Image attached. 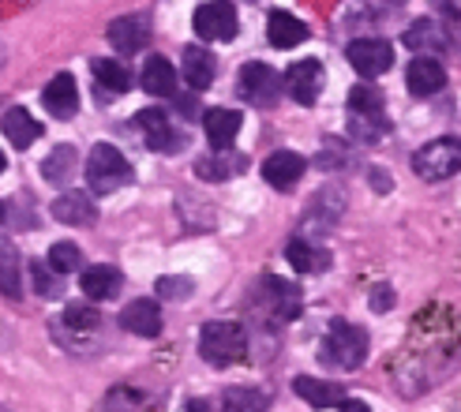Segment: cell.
Masks as SVG:
<instances>
[{
	"label": "cell",
	"instance_id": "f35d334b",
	"mask_svg": "<svg viewBox=\"0 0 461 412\" xmlns=\"http://www.w3.org/2000/svg\"><path fill=\"white\" fill-rule=\"evenodd\" d=\"M443 12H450V41L461 45V15H457V8H443Z\"/></svg>",
	"mask_w": 461,
	"mask_h": 412
},
{
	"label": "cell",
	"instance_id": "ac0fdd59",
	"mask_svg": "<svg viewBox=\"0 0 461 412\" xmlns=\"http://www.w3.org/2000/svg\"><path fill=\"white\" fill-rule=\"evenodd\" d=\"M402 41L409 45V49H431V53H443V49H450V45H454L450 41V31L443 27L439 19H417V22H409Z\"/></svg>",
	"mask_w": 461,
	"mask_h": 412
},
{
	"label": "cell",
	"instance_id": "d6986e66",
	"mask_svg": "<svg viewBox=\"0 0 461 412\" xmlns=\"http://www.w3.org/2000/svg\"><path fill=\"white\" fill-rule=\"evenodd\" d=\"M121 327L128 334H140V337H158L166 318H161V308L154 300H131L124 311H121Z\"/></svg>",
	"mask_w": 461,
	"mask_h": 412
},
{
	"label": "cell",
	"instance_id": "8992f818",
	"mask_svg": "<svg viewBox=\"0 0 461 412\" xmlns=\"http://www.w3.org/2000/svg\"><path fill=\"white\" fill-rule=\"evenodd\" d=\"M240 98L248 105H259V109H270V105H278L282 94H285V76H278L270 64H259V60H251L240 67Z\"/></svg>",
	"mask_w": 461,
	"mask_h": 412
},
{
	"label": "cell",
	"instance_id": "484cf974",
	"mask_svg": "<svg viewBox=\"0 0 461 412\" xmlns=\"http://www.w3.org/2000/svg\"><path fill=\"white\" fill-rule=\"evenodd\" d=\"M244 166H248V162H244L240 154L225 150V154H211V157H199V162H195V176H199V180H206V184H221V180L237 176V173H240Z\"/></svg>",
	"mask_w": 461,
	"mask_h": 412
},
{
	"label": "cell",
	"instance_id": "d4e9b609",
	"mask_svg": "<svg viewBox=\"0 0 461 412\" xmlns=\"http://www.w3.org/2000/svg\"><path fill=\"white\" fill-rule=\"evenodd\" d=\"M0 128H5V135L12 139V147H19V150H27V147L38 139V135H41V124H38L23 105H12L5 117H0Z\"/></svg>",
	"mask_w": 461,
	"mask_h": 412
},
{
	"label": "cell",
	"instance_id": "ffe728a7",
	"mask_svg": "<svg viewBox=\"0 0 461 412\" xmlns=\"http://www.w3.org/2000/svg\"><path fill=\"white\" fill-rule=\"evenodd\" d=\"M140 86L150 98H173L176 94V67L166 57H147L143 72H140Z\"/></svg>",
	"mask_w": 461,
	"mask_h": 412
},
{
	"label": "cell",
	"instance_id": "ba28073f",
	"mask_svg": "<svg viewBox=\"0 0 461 412\" xmlns=\"http://www.w3.org/2000/svg\"><path fill=\"white\" fill-rule=\"evenodd\" d=\"M109 45L117 49L121 57H131V53H140L150 45V15L147 12H128V15H117L109 22V31H105Z\"/></svg>",
	"mask_w": 461,
	"mask_h": 412
},
{
	"label": "cell",
	"instance_id": "f546056e",
	"mask_svg": "<svg viewBox=\"0 0 461 412\" xmlns=\"http://www.w3.org/2000/svg\"><path fill=\"white\" fill-rule=\"evenodd\" d=\"M90 72H95L98 86L113 90V94H124V90H131V72H128L121 60H105V57H98L95 64H90Z\"/></svg>",
	"mask_w": 461,
	"mask_h": 412
},
{
	"label": "cell",
	"instance_id": "e0dca14e",
	"mask_svg": "<svg viewBox=\"0 0 461 412\" xmlns=\"http://www.w3.org/2000/svg\"><path fill=\"white\" fill-rule=\"evenodd\" d=\"M79 285H83V296H86V300H113V296H121L124 278H121V270H117V266L102 263V266H86V270H83V278H79Z\"/></svg>",
	"mask_w": 461,
	"mask_h": 412
},
{
	"label": "cell",
	"instance_id": "7402d4cb",
	"mask_svg": "<svg viewBox=\"0 0 461 412\" xmlns=\"http://www.w3.org/2000/svg\"><path fill=\"white\" fill-rule=\"evenodd\" d=\"M285 259H289L293 270H301V273H322L330 266V251L312 244L308 237H293L289 247H285Z\"/></svg>",
	"mask_w": 461,
	"mask_h": 412
},
{
	"label": "cell",
	"instance_id": "6da1fadb",
	"mask_svg": "<svg viewBox=\"0 0 461 412\" xmlns=\"http://www.w3.org/2000/svg\"><path fill=\"white\" fill-rule=\"evenodd\" d=\"M322 363L338 372H357L360 363L367 360V334L345 318H334L327 327V337H322Z\"/></svg>",
	"mask_w": 461,
	"mask_h": 412
},
{
	"label": "cell",
	"instance_id": "f1b7e54d",
	"mask_svg": "<svg viewBox=\"0 0 461 412\" xmlns=\"http://www.w3.org/2000/svg\"><path fill=\"white\" fill-rule=\"evenodd\" d=\"M349 117H367V121H386V112H383V94L375 86H353L349 90Z\"/></svg>",
	"mask_w": 461,
	"mask_h": 412
},
{
	"label": "cell",
	"instance_id": "8d00e7d4",
	"mask_svg": "<svg viewBox=\"0 0 461 412\" xmlns=\"http://www.w3.org/2000/svg\"><path fill=\"white\" fill-rule=\"evenodd\" d=\"M31 273H34V285H38V292L41 296H50V300H53V296H60V282H57V273H45V263H34L31 266Z\"/></svg>",
	"mask_w": 461,
	"mask_h": 412
},
{
	"label": "cell",
	"instance_id": "ab89813d",
	"mask_svg": "<svg viewBox=\"0 0 461 412\" xmlns=\"http://www.w3.org/2000/svg\"><path fill=\"white\" fill-rule=\"evenodd\" d=\"M341 412H372V408H367L364 401H357V398H349V401L341 405Z\"/></svg>",
	"mask_w": 461,
	"mask_h": 412
},
{
	"label": "cell",
	"instance_id": "ee69618b",
	"mask_svg": "<svg viewBox=\"0 0 461 412\" xmlns=\"http://www.w3.org/2000/svg\"><path fill=\"white\" fill-rule=\"evenodd\" d=\"M0 412H8V408H0Z\"/></svg>",
	"mask_w": 461,
	"mask_h": 412
},
{
	"label": "cell",
	"instance_id": "9a60e30c",
	"mask_svg": "<svg viewBox=\"0 0 461 412\" xmlns=\"http://www.w3.org/2000/svg\"><path fill=\"white\" fill-rule=\"evenodd\" d=\"M304 169H308V162L296 150H274L263 162V180L270 188L289 192V188H296V180L304 176Z\"/></svg>",
	"mask_w": 461,
	"mask_h": 412
},
{
	"label": "cell",
	"instance_id": "2e32d148",
	"mask_svg": "<svg viewBox=\"0 0 461 412\" xmlns=\"http://www.w3.org/2000/svg\"><path fill=\"white\" fill-rule=\"evenodd\" d=\"M240 124H244L240 109H206L203 112V131H206V139H211L214 154L233 150V139H237Z\"/></svg>",
	"mask_w": 461,
	"mask_h": 412
},
{
	"label": "cell",
	"instance_id": "74e56055",
	"mask_svg": "<svg viewBox=\"0 0 461 412\" xmlns=\"http://www.w3.org/2000/svg\"><path fill=\"white\" fill-rule=\"evenodd\" d=\"M390 304H394V292H390V285H379V289L372 292V308H375V311H386Z\"/></svg>",
	"mask_w": 461,
	"mask_h": 412
},
{
	"label": "cell",
	"instance_id": "836d02e7",
	"mask_svg": "<svg viewBox=\"0 0 461 412\" xmlns=\"http://www.w3.org/2000/svg\"><path fill=\"white\" fill-rule=\"evenodd\" d=\"M184 143H188V139H184V135H180L173 124H169V128H161V131H154V135H147V147L158 150V154H180Z\"/></svg>",
	"mask_w": 461,
	"mask_h": 412
},
{
	"label": "cell",
	"instance_id": "83f0119b",
	"mask_svg": "<svg viewBox=\"0 0 461 412\" xmlns=\"http://www.w3.org/2000/svg\"><path fill=\"white\" fill-rule=\"evenodd\" d=\"M270 394L259 386H229L221 394V412H267Z\"/></svg>",
	"mask_w": 461,
	"mask_h": 412
},
{
	"label": "cell",
	"instance_id": "5bb4252c",
	"mask_svg": "<svg viewBox=\"0 0 461 412\" xmlns=\"http://www.w3.org/2000/svg\"><path fill=\"white\" fill-rule=\"evenodd\" d=\"M50 214L60 225L83 228V225H95L98 221V202H95V195H86V192H64V195H57L50 202Z\"/></svg>",
	"mask_w": 461,
	"mask_h": 412
},
{
	"label": "cell",
	"instance_id": "1f68e13d",
	"mask_svg": "<svg viewBox=\"0 0 461 412\" xmlns=\"http://www.w3.org/2000/svg\"><path fill=\"white\" fill-rule=\"evenodd\" d=\"M45 263H50L53 273H76L83 266V251L72 244V240H60L50 247V255H45Z\"/></svg>",
	"mask_w": 461,
	"mask_h": 412
},
{
	"label": "cell",
	"instance_id": "44dd1931",
	"mask_svg": "<svg viewBox=\"0 0 461 412\" xmlns=\"http://www.w3.org/2000/svg\"><path fill=\"white\" fill-rule=\"evenodd\" d=\"M214 72H218V64H214V53L211 49H203V45L184 49L180 76H184V83H188L192 90H206V86L214 83Z\"/></svg>",
	"mask_w": 461,
	"mask_h": 412
},
{
	"label": "cell",
	"instance_id": "8fae6325",
	"mask_svg": "<svg viewBox=\"0 0 461 412\" xmlns=\"http://www.w3.org/2000/svg\"><path fill=\"white\" fill-rule=\"evenodd\" d=\"M319 90H322V64L319 60H296L289 72H285V94L296 105H315L319 102Z\"/></svg>",
	"mask_w": 461,
	"mask_h": 412
},
{
	"label": "cell",
	"instance_id": "9c48e42d",
	"mask_svg": "<svg viewBox=\"0 0 461 412\" xmlns=\"http://www.w3.org/2000/svg\"><path fill=\"white\" fill-rule=\"evenodd\" d=\"M192 27L203 41H229L237 38V8L233 4H218V0H211V4H199L195 15H192Z\"/></svg>",
	"mask_w": 461,
	"mask_h": 412
},
{
	"label": "cell",
	"instance_id": "30bf717a",
	"mask_svg": "<svg viewBox=\"0 0 461 412\" xmlns=\"http://www.w3.org/2000/svg\"><path fill=\"white\" fill-rule=\"evenodd\" d=\"M41 105L50 117L57 121H72L76 109H79V86H76V76L72 72H57L41 90Z\"/></svg>",
	"mask_w": 461,
	"mask_h": 412
},
{
	"label": "cell",
	"instance_id": "7bdbcfd3",
	"mask_svg": "<svg viewBox=\"0 0 461 412\" xmlns=\"http://www.w3.org/2000/svg\"><path fill=\"white\" fill-rule=\"evenodd\" d=\"M0 173H5V154H0Z\"/></svg>",
	"mask_w": 461,
	"mask_h": 412
},
{
	"label": "cell",
	"instance_id": "277c9868",
	"mask_svg": "<svg viewBox=\"0 0 461 412\" xmlns=\"http://www.w3.org/2000/svg\"><path fill=\"white\" fill-rule=\"evenodd\" d=\"M412 173L428 184H439V180H450L461 173V139L454 135H443V139L424 143L417 154H412Z\"/></svg>",
	"mask_w": 461,
	"mask_h": 412
},
{
	"label": "cell",
	"instance_id": "4316f807",
	"mask_svg": "<svg viewBox=\"0 0 461 412\" xmlns=\"http://www.w3.org/2000/svg\"><path fill=\"white\" fill-rule=\"evenodd\" d=\"M76 173H79V154H76L72 147H53L50 154H45V162H41V176L50 180V184L64 188Z\"/></svg>",
	"mask_w": 461,
	"mask_h": 412
},
{
	"label": "cell",
	"instance_id": "cb8c5ba5",
	"mask_svg": "<svg viewBox=\"0 0 461 412\" xmlns=\"http://www.w3.org/2000/svg\"><path fill=\"white\" fill-rule=\"evenodd\" d=\"M304 38H308V27L296 15L270 12V19H267V41L274 45V49H293V45H301Z\"/></svg>",
	"mask_w": 461,
	"mask_h": 412
},
{
	"label": "cell",
	"instance_id": "603a6c76",
	"mask_svg": "<svg viewBox=\"0 0 461 412\" xmlns=\"http://www.w3.org/2000/svg\"><path fill=\"white\" fill-rule=\"evenodd\" d=\"M293 390L301 394L308 405H315V408H334V405H345L349 398H345V390L338 382H327V379H315V375H301L293 382Z\"/></svg>",
	"mask_w": 461,
	"mask_h": 412
},
{
	"label": "cell",
	"instance_id": "e575fe53",
	"mask_svg": "<svg viewBox=\"0 0 461 412\" xmlns=\"http://www.w3.org/2000/svg\"><path fill=\"white\" fill-rule=\"evenodd\" d=\"M135 128H143L147 135H154V131H161V128H169V112L161 109V105H150V109H140L135 112V121H131Z\"/></svg>",
	"mask_w": 461,
	"mask_h": 412
},
{
	"label": "cell",
	"instance_id": "60d3db41",
	"mask_svg": "<svg viewBox=\"0 0 461 412\" xmlns=\"http://www.w3.org/2000/svg\"><path fill=\"white\" fill-rule=\"evenodd\" d=\"M176 109L184 112V117H195V102H192V98H180V102H176Z\"/></svg>",
	"mask_w": 461,
	"mask_h": 412
},
{
	"label": "cell",
	"instance_id": "4dcf8cb0",
	"mask_svg": "<svg viewBox=\"0 0 461 412\" xmlns=\"http://www.w3.org/2000/svg\"><path fill=\"white\" fill-rule=\"evenodd\" d=\"M23 278H19V255L8 240H0V292L5 296H19Z\"/></svg>",
	"mask_w": 461,
	"mask_h": 412
},
{
	"label": "cell",
	"instance_id": "d6a6232c",
	"mask_svg": "<svg viewBox=\"0 0 461 412\" xmlns=\"http://www.w3.org/2000/svg\"><path fill=\"white\" fill-rule=\"evenodd\" d=\"M60 327H72V330L86 334V330H98V327H102V315H98L95 308H79V304H72V308L60 315Z\"/></svg>",
	"mask_w": 461,
	"mask_h": 412
},
{
	"label": "cell",
	"instance_id": "4fadbf2b",
	"mask_svg": "<svg viewBox=\"0 0 461 412\" xmlns=\"http://www.w3.org/2000/svg\"><path fill=\"white\" fill-rule=\"evenodd\" d=\"M405 86L412 98H431L439 94V90L447 86V67L435 60V57H417L409 67H405Z\"/></svg>",
	"mask_w": 461,
	"mask_h": 412
},
{
	"label": "cell",
	"instance_id": "b9f144b4",
	"mask_svg": "<svg viewBox=\"0 0 461 412\" xmlns=\"http://www.w3.org/2000/svg\"><path fill=\"white\" fill-rule=\"evenodd\" d=\"M188 412H214V408H211V401H203V398H195V401H188Z\"/></svg>",
	"mask_w": 461,
	"mask_h": 412
},
{
	"label": "cell",
	"instance_id": "7a4b0ae2",
	"mask_svg": "<svg viewBox=\"0 0 461 412\" xmlns=\"http://www.w3.org/2000/svg\"><path fill=\"white\" fill-rule=\"evenodd\" d=\"M135 169L128 166V157L113 147V143H98L95 150L86 154V184L95 195H113L121 192L124 184H131Z\"/></svg>",
	"mask_w": 461,
	"mask_h": 412
},
{
	"label": "cell",
	"instance_id": "52a82bcc",
	"mask_svg": "<svg viewBox=\"0 0 461 412\" xmlns=\"http://www.w3.org/2000/svg\"><path fill=\"white\" fill-rule=\"evenodd\" d=\"M345 57H349L357 76L375 79V76L390 72V64H394V45L386 38H353L345 45Z\"/></svg>",
	"mask_w": 461,
	"mask_h": 412
},
{
	"label": "cell",
	"instance_id": "d590c367",
	"mask_svg": "<svg viewBox=\"0 0 461 412\" xmlns=\"http://www.w3.org/2000/svg\"><path fill=\"white\" fill-rule=\"evenodd\" d=\"M158 296H166V300H188L192 296V278H161L158 282Z\"/></svg>",
	"mask_w": 461,
	"mask_h": 412
},
{
	"label": "cell",
	"instance_id": "3957f363",
	"mask_svg": "<svg viewBox=\"0 0 461 412\" xmlns=\"http://www.w3.org/2000/svg\"><path fill=\"white\" fill-rule=\"evenodd\" d=\"M248 353V334L240 323H206L199 330V356L214 368H229Z\"/></svg>",
	"mask_w": 461,
	"mask_h": 412
},
{
	"label": "cell",
	"instance_id": "7c38bea8",
	"mask_svg": "<svg viewBox=\"0 0 461 412\" xmlns=\"http://www.w3.org/2000/svg\"><path fill=\"white\" fill-rule=\"evenodd\" d=\"M345 214V192L341 188H322L315 192L308 214H304V233H327Z\"/></svg>",
	"mask_w": 461,
	"mask_h": 412
},
{
	"label": "cell",
	"instance_id": "5b68a950",
	"mask_svg": "<svg viewBox=\"0 0 461 412\" xmlns=\"http://www.w3.org/2000/svg\"><path fill=\"white\" fill-rule=\"evenodd\" d=\"M256 304H259L267 323L285 327V323H293V318L301 315L304 296H301V289H296L293 282H285V278H263L256 285Z\"/></svg>",
	"mask_w": 461,
	"mask_h": 412
}]
</instances>
